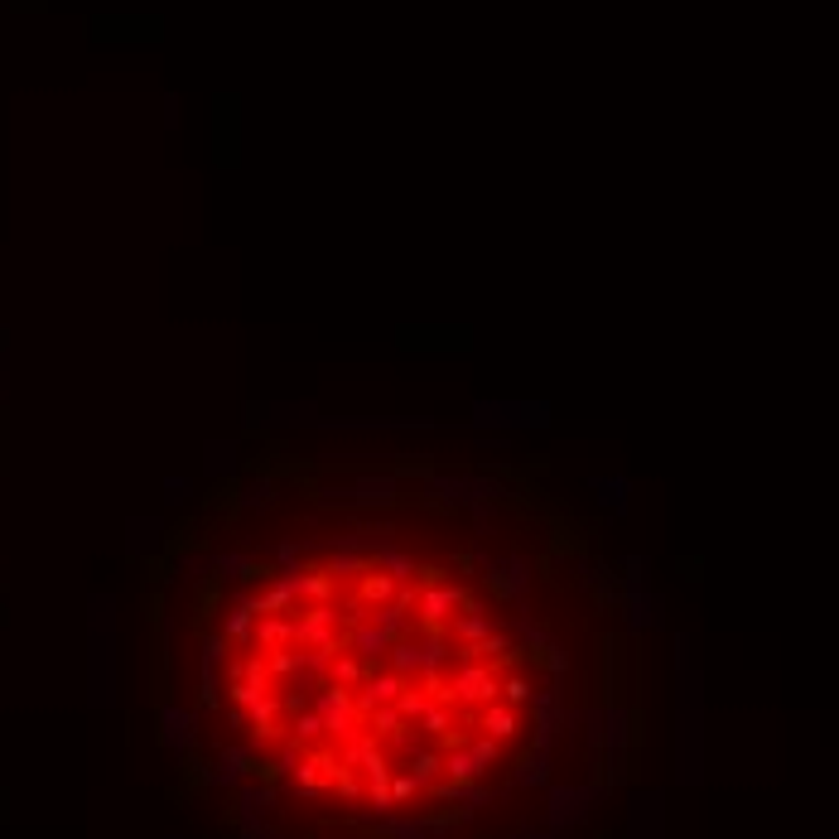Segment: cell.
<instances>
[{"label":"cell","mask_w":839,"mask_h":839,"mask_svg":"<svg viewBox=\"0 0 839 839\" xmlns=\"http://www.w3.org/2000/svg\"><path fill=\"white\" fill-rule=\"evenodd\" d=\"M169 690L261 839H545L594 777L589 651L516 574L386 531L203 574Z\"/></svg>","instance_id":"obj_1"}]
</instances>
